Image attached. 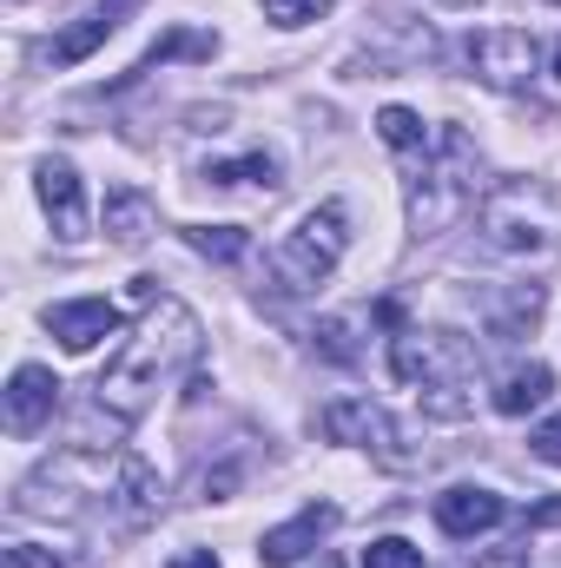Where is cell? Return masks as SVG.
<instances>
[{
	"label": "cell",
	"mask_w": 561,
	"mask_h": 568,
	"mask_svg": "<svg viewBox=\"0 0 561 568\" xmlns=\"http://www.w3.org/2000/svg\"><path fill=\"white\" fill-rule=\"evenodd\" d=\"M140 304L145 317L133 324V337L120 344V357L100 371V384H93V404L113 417L120 429H133L198 364V344H205V331H198V317L178 304V297H165V291H152V278H140Z\"/></svg>",
	"instance_id": "6da1fadb"
},
{
	"label": "cell",
	"mask_w": 561,
	"mask_h": 568,
	"mask_svg": "<svg viewBox=\"0 0 561 568\" xmlns=\"http://www.w3.org/2000/svg\"><path fill=\"white\" fill-rule=\"evenodd\" d=\"M165 503L159 469L126 456V449H67L53 463H40L20 483V509L27 516H80V509H106L113 523L145 529Z\"/></svg>",
	"instance_id": "7a4b0ae2"
},
{
	"label": "cell",
	"mask_w": 561,
	"mask_h": 568,
	"mask_svg": "<svg viewBox=\"0 0 561 568\" xmlns=\"http://www.w3.org/2000/svg\"><path fill=\"white\" fill-rule=\"evenodd\" d=\"M489 199V179H482V152L462 126H442L429 152L410 159V179H404V205H410V232L417 239H442L456 232L469 212H482Z\"/></svg>",
	"instance_id": "3957f363"
},
{
	"label": "cell",
	"mask_w": 561,
	"mask_h": 568,
	"mask_svg": "<svg viewBox=\"0 0 561 568\" xmlns=\"http://www.w3.org/2000/svg\"><path fill=\"white\" fill-rule=\"evenodd\" d=\"M476 225H482V245L502 252V258L549 265L561 252V199L549 185H536V179H502V185H489Z\"/></svg>",
	"instance_id": "277c9868"
},
{
	"label": "cell",
	"mask_w": 561,
	"mask_h": 568,
	"mask_svg": "<svg viewBox=\"0 0 561 568\" xmlns=\"http://www.w3.org/2000/svg\"><path fill=\"white\" fill-rule=\"evenodd\" d=\"M390 371L397 384L417 390L429 417H462L469 410V377H476V351L456 331H397L390 337Z\"/></svg>",
	"instance_id": "5b68a950"
},
{
	"label": "cell",
	"mask_w": 561,
	"mask_h": 568,
	"mask_svg": "<svg viewBox=\"0 0 561 568\" xmlns=\"http://www.w3.org/2000/svg\"><path fill=\"white\" fill-rule=\"evenodd\" d=\"M344 245H350V212H344L337 199L310 205V212L297 219V232L272 252V278H278V291H317V284L337 272Z\"/></svg>",
	"instance_id": "8992f818"
},
{
	"label": "cell",
	"mask_w": 561,
	"mask_h": 568,
	"mask_svg": "<svg viewBox=\"0 0 561 568\" xmlns=\"http://www.w3.org/2000/svg\"><path fill=\"white\" fill-rule=\"evenodd\" d=\"M324 436L330 443H350V449H370L384 469H417V449H404L397 417L384 404H370V397H337L324 410Z\"/></svg>",
	"instance_id": "52a82bcc"
},
{
	"label": "cell",
	"mask_w": 561,
	"mask_h": 568,
	"mask_svg": "<svg viewBox=\"0 0 561 568\" xmlns=\"http://www.w3.org/2000/svg\"><path fill=\"white\" fill-rule=\"evenodd\" d=\"M469 67H476L482 87L522 93V87L536 80V67H542V47H536L529 27H482V33L469 40Z\"/></svg>",
	"instance_id": "ba28073f"
},
{
	"label": "cell",
	"mask_w": 561,
	"mask_h": 568,
	"mask_svg": "<svg viewBox=\"0 0 561 568\" xmlns=\"http://www.w3.org/2000/svg\"><path fill=\"white\" fill-rule=\"evenodd\" d=\"M502 516H509V503H502L496 489H482V483H456V489H442V496H436V529H442V536H456V542L489 536Z\"/></svg>",
	"instance_id": "9c48e42d"
},
{
	"label": "cell",
	"mask_w": 561,
	"mask_h": 568,
	"mask_svg": "<svg viewBox=\"0 0 561 568\" xmlns=\"http://www.w3.org/2000/svg\"><path fill=\"white\" fill-rule=\"evenodd\" d=\"M53 410H60V377L47 364H20L7 377V429L13 436H33V429L53 424Z\"/></svg>",
	"instance_id": "30bf717a"
},
{
	"label": "cell",
	"mask_w": 561,
	"mask_h": 568,
	"mask_svg": "<svg viewBox=\"0 0 561 568\" xmlns=\"http://www.w3.org/2000/svg\"><path fill=\"white\" fill-rule=\"evenodd\" d=\"M337 529V509L330 503H310V509H297L290 523H278V529H265V542H258V562L265 568H290V562H304L324 536Z\"/></svg>",
	"instance_id": "8fae6325"
},
{
	"label": "cell",
	"mask_w": 561,
	"mask_h": 568,
	"mask_svg": "<svg viewBox=\"0 0 561 568\" xmlns=\"http://www.w3.org/2000/svg\"><path fill=\"white\" fill-rule=\"evenodd\" d=\"M47 331H53L67 351H93L100 337L120 331V304H113V297H67V304L47 311Z\"/></svg>",
	"instance_id": "7c38bea8"
},
{
	"label": "cell",
	"mask_w": 561,
	"mask_h": 568,
	"mask_svg": "<svg viewBox=\"0 0 561 568\" xmlns=\"http://www.w3.org/2000/svg\"><path fill=\"white\" fill-rule=\"evenodd\" d=\"M33 192H40V205H47V219H53V232H60V239H80V232H86L80 172H73L67 159H40V172H33Z\"/></svg>",
	"instance_id": "4fadbf2b"
},
{
	"label": "cell",
	"mask_w": 561,
	"mask_h": 568,
	"mask_svg": "<svg viewBox=\"0 0 561 568\" xmlns=\"http://www.w3.org/2000/svg\"><path fill=\"white\" fill-rule=\"evenodd\" d=\"M133 7H140V0H100L93 13H80V20H73V27H67L53 47H47V53H53V67H80L93 47H106V40L120 33V20H126Z\"/></svg>",
	"instance_id": "5bb4252c"
},
{
	"label": "cell",
	"mask_w": 561,
	"mask_h": 568,
	"mask_svg": "<svg viewBox=\"0 0 561 568\" xmlns=\"http://www.w3.org/2000/svg\"><path fill=\"white\" fill-rule=\"evenodd\" d=\"M152 232H159V205L145 199L140 185L106 192V239H113V245H145Z\"/></svg>",
	"instance_id": "9a60e30c"
},
{
	"label": "cell",
	"mask_w": 561,
	"mask_h": 568,
	"mask_svg": "<svg viewBox=\"0 0 561 568\" xmlns=\"http://www.w3.org/2000/svg\"><path fill=\"white\" fill-rule=\"evenodd\" d=\"M549 390H555V371H549V364H516V371L496 384V410H502V417H529V410L549 404Z\"/></svg>",
	"instance_id": "2e32d148"
},
{
	"label": "cell",
	"mask_w": 561,
	"mask_h": 568,
	"mask_svg": "<svg viewBox=\"0 0 561 568\" xmlns=\"http://www.w3.org/2000/svg\"><path fill=\"white\" fill-rule=\"evenodd\" d=\"M364 311H337V317H324L310 337H317V357H330V364H357L364 357Z\"/></svg>",
	"instance_id": "e0dca14e"
},
{
	"label": "cell",
	"mask_w": 561,
	"mask_h": 568,
	"mask_svg": "<svg viewBox=\"0 0 561 568\" xmlns=\"http://www.w3.org/2000/svg\"><path fill=\"white\" fill-rule=\"evenodd\" d=\"M185 245H192L198 258H218V265H238V258L252 252V239H245L238 225H185Z\"/></svg>",
	"instance_id": "ac0fdd59"
},
{
	"label": "cell",
	"mask_w": 561,
	"mask_h": 568,
	"mask_svg": "<svg viewBox=\"0 0 561 568\" xmlns=\"http://www.w3.org/2000/svg\"><path fill=\"white\" fill-rule=\"evenodd\" d=\"M377 140L390 145V152H404V159L429 152V140H422V120L410 113V106H384V113H377Z\"/></svg>",
	"instance_id": "d6986e66"
},
{
	"label": "cell",
	"mask_w": 561,
	"mask_h": 568,
	"mask_svg": "<svg viewBox=\"0 0 561 568\" xmlns=\"http://www.w3.org/2000/svg\"><path fill=\"white\" fill-rule=\"evenodd\" d=\"M542 304H549V297H542V284H516V291L496 304V331H502V337H522V331L542 317Z\"/></svg>",
	"instance_id": "ffe728a7"
},
{
	"label": "cell",
	"mask_w": 561,
	"mask_h": 568,
	"mask_svg": "<svg viewBox=\"0 0 561 568\" xmlns=\"http://www.w3.org/2000/svg\"><path fill=\"white\" fill-rule=\"evenodd\" d=\"M205 179H212V185H265V192H278V159H272V152H252V159L212 165Z\"/></svg>",
	"instance_id": "44dd1931"
},
{
	"label": "cell",
	"mask_w": 561,
	"mask_h": 568,
	"mask_svg": "<svg viewBox=\"0 0 561 568\" xmlns=\"http://www.w3.org/2000/svg\"><path fill=\"white\" fill-rule=\"evenodd\" d=\"M337 0H265V20L272 27H310V20H324Z\"/></svg>",
	"instance_id": "7402d4cb"
},
{
	"label": "cell",
	"mask_w": 561,
	"mask_h": 568,
	"mask_svg": "<svg viewBox=\"0 0 561 568\" xmlns=\"http://www.w3.org/2000/svg\"><path fill=\"white\" fill-rule=\"evenodd\" d=\"M364 568H422V549L404 542V536H384V542L364 549Z\"/></svg>",
	"instance_id": "603a6c76"
},
{
	"label": "cell",
	"mask_w": 561,
	"mask_h": 568,
	"mask_svg": "<svg viewBox=\"0 0 561 568\" xmlns=\"http://www.w3.org/2000/svg\"><path fill=\"white\" fill-rule=\"evenodd\" d=\"M529 449H536L542 463H555V469H561V410L549 417V424H536V429H529Z\"/></svg>",
	"instance_id": "cb8c5ba5"
},
{
	"label": "cell",
	"mask_w": 561,
	"mask_h": 568,
	"mask_svg": "<svg viewBox=\"0 0 561 568\" xmlns=\"http://www.w3.org/2000/svg\"><path fill=\"white\" fill-rule=\"evenodd\" d=\"M0 568H60V556H53V549H33V542H13V549L0 556Z\"/></svg>",
	"instance_id": "d4e9b609"
},
{
	"label": "cell",
	"mask_w": 561,
	"mask_h": 568,
	"mask_svg": "<svg viewBox=\"0 0 561 568\" xmlns=\"http://www.w3.org/2000/svg\"><path fill=\"white\" fill-rule=\"evenodd\" d=\"M165 568H225V562H218L212 549H178V556H172Z\"/></svg>",
	"instance_id": "484cf974"
},
{
	"label": "cell",
	"mask_w": 561,
	"mask_h": 568,
	"mask_svg": "<svg viewBox=\"0 0 561 568\" xmlns=\"http://www.w3.org/2000/svg\"><path fill=\"white\" fill-rule=\"evenodd\" d=\"M555 523H561V496H549V503L529 509V529H555Z\"/></svg>",
	"instance_id": "4316f807"
},
{
	"label": "cell",
	"mask_w": 561,
	"mask_h": 568,
	"mask_svg": "<svg viewBox=\"0 0 561 568\" xmlns=\"http://www.w3.org/2000/svg\"><path fill=\"white\" fill-rule=\"evenodd\" d=\"M436 7H476V0H436Z\"/></svg>",
	"instance_id": "83f0119b"
},
{
	"label": "cell",
	"mask_w": 561,
	"mask_h": 568,
	"mask_svg": "<svg viewBox=\"0 0 561 568\" xmlns=\"http://www.w3.org/2000/svg\"><path fill=\"white\" fill-rule=\"evenodd\" d=\"M555 80H561V40H555Z\"/></svg>",
	"instance_id": "f1b7e54d"
}]
</instances>
